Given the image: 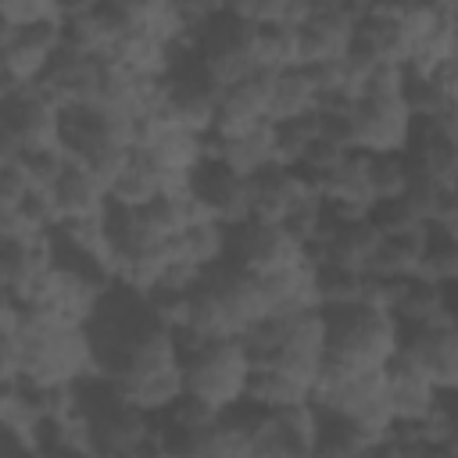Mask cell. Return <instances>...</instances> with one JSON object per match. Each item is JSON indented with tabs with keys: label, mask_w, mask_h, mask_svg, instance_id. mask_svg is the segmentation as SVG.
<instances>
[{
	"label": "cell",
	"mask_w": 458,
	"mask_h": 458,
	"mask_svg": "<svg viewBox=\"0 0 458 458\" xmlns=\"http://www.w3.org/2000/svg\"><path fill=\"white\" fill-rule=\"evenodd\" d=\"M318 104V89L311 82V75L304 72V64L283 68L272 79V104H268V122H283V118H297V114H311Z\"/></svg>",
	"instance_id": "obj_23"
},
{
	"label": "cell",
	"mask_w": 458,
	"mask_h": 458,
	"mask_svg": "<svg viewBox=\"0 0 458 458\" xmlns=\"http://www.w3.org/2000/svg\"><path fill=\"white\" fill-rule=\"evenodd\" d=\"M422 247H426V225L411 229V233H401V236H383V243L376 247V254L369 261V272L379 276V279L415 276L419 261H422Z\"/></svg>",
	"instance_id": "obj_24"
},
{
	"label": "cell",
	"mask_w": 458,
	"mask_h": 458,
	"mask_svg": "<svg viewBox=\"0 0 458 458\" xmlns=\"http://www.w3.org/2000/svg\"><path fill=\"white\" fill-rule=\"evenodd\" d=\"M379 447V429L354 415L315 404V447L311 458H369Z\"/></svg>",
	"instance_id": "obj_15"
},
{
	"label": "cell",
	"mask_w": 458,
	"mask_h": 458,
	"mask_svg": "<svg viewBox=\"0 0 458 458\" xmlns=\"http://www.w3.org/2000/svg\"><path fill=\"white\" fill-rule=\"evenodd\" d=\"M172 336H175V347H179L186 394L208 401L218 411L243 401L247 379H250V354H247L240 336L204 340L186 326L172 329Z\"/></svg>",
	"instance_id": "obj_2"
},
{
	"label": "cell",
	"mask_w": 458,
	"mask_h": 458,
	"mask_svg": "<svg viewBox=\"0 0 458 458\" xmlns=\"http://www.w3.org/2000/svg\"><path fill=\"white\" fill-rule=\"evenodd\" d=\"M386 311L397 326H433L447 315V286L429 283L422 276H404L386 283Z\"/></svg>",
	"instance_id": "obj_16"
},
{
	"label": "cell",
	"mask_w": 458,
	"mask_h": 458,
	"mask_svg": "<svg viewBox=\"0 0 458 458\" xmlns=\"http://www.w3.org/2000/svg\"><path fill=\"white\" fill-rule=\"evenodd\" d=\"M369 458H404V454H397V451H390V447H383V444H379V447H376Z\"/></svg>",
	"instance_id": "obj_37"
},
{
	"label": "cell",
	"mask_w": 458,
	"mask_h": 458,
	"mask_svg": "<svg viewBox=\"0 0 458 458\" xmlns=\"http://www.w3.org/2000/svg\"><path fill=\"white\" fill-rule=\"evenodd\" d=\"M372 225L383 233V236H401V233H411V229H422V218L419 211L408 204V197H397V200H379L372 208Z\"/></svg>",
	"instance_id": "obj_30"
},
{
	"label": "cell",
	"mask_w": 458,
	"mask_h": 458,
	"mask_svg": "<svg viewBox=\"0 0 458 458\" xmlns=\"http://www.w3.org/2000/svg\"><path fill=\"white\" fill-rule=\"evenodd\" d=\"M311 279H315V308L318 311L365 304V283H369L365 272L340 268V265H315Z\"/></svg>",
	"instance_id": "obj_25"
},
{
	"label": "cell",
	"mask_w": 458,
	"mask_h": 458,
	"mask_svg": "<svg viewBox=\"0 0 458 458\" xmlns=\"http://www.w3.org/2000/svg\"><path fill=\"white\" fill-rule=\"evenodd\" d=\"M186 47L197 54V61L218 86H229L258 68V25L240 18L233 4H218L208 21H200V29L186 39Z\"/></svg>",
	"instance_id": "obj_3"
},
{
	"label": "cell",
	"mask_w": 458,
	"mask_h": 458,
	"mask_svg": "<svg viewBox=\"0 0 458 458\" xmlns=\"http://www.w3.org/2000/svg\"><path fill=\"white\" fill-rule=\"evenodd\" d=\"M186 190L204 218L222 225H240L250 218V175L236 172L225 161L200 157L197 168L186 175Z\"/></svg>",
	"instance_id": "obj_6"
},
{
	"label": "cell",
	"mask_w": 458,
	"mask_h": 458,
	"mask_svg": "<svg viewBox=\"0 0 458 458\" xmlns=\"http://www.w3.org/2000/svg\"><path fill=\"white\" fill-rule=\"evenodd\" d=\"M168 186H172L168 172L161 168V161L154 157V150L140 143V147L129 150L122 172H118L114 182L107 186V197L118 200V204H129V208H143L147 200H154V197H157L161 190H168Z\"/></svg>",
	"instance_id": "obj_18"
},
{
	"label": "cell",
	"mask_w": 458,
	"mask_h": 458,
	"mask_svg": "<svg viewBox=\"0 0 458 458\" xmlns=\"http://www.w3.org/2000/svg\"><path fill=\"white\" fill-rule=\"evenodd\" d=\"M150 426L161 433L172 458H240V440L222 422V415L197 429H161L154 419H150Z\"/></svg>",
	"instance_id": "obj_20"
},
{
	"label": "cell",
	"mask_w": 458,
	"mask_h": 458,
	"mask_svg": "<svg viewBox=\"0 0 458 458\" xmlns=\"http://www.w3.org/2000/svg\"><path fill=\"white\" fill-rule=\"evenodd\" d=\"M29 179L18 161H0V211H14L29 197Z\"/></svg>",
	"instance_id": "obj_32"
},
{
	"label": "cell",
	"mask_w": 458,
	"mask_h": 458,
	"mask_svg": "<svg viewBox=\"0 0 458 458\" xmlns=\"http://www.w3.org/2000/svg\"><path fill=\"white\" fill-rule=\"evenodd\" d=\"M397 354L415 361L437 390H458V322L397 326Z\"/></svg>",
	"instance_id": "obj_7"
},
{
	"label": "cell",
	"mask_w": 458,
	"mask_h": 458,
	"mask_svg": "<svg viewBox=\"0 0 458 458\" xmlns=\"http://www.w3.org/2000/svg\"><path fill=\"white\" fill-rule=\"evenodd\" d=\"M315 190L304 182V175L297 168H286V165H265L250 175V218L254 222H272V225H283L286 215L304 200L311 197Z\"/></svg>",
	"instance_id": "obj_14"
},
{
	"label": "cell",
	"mask_w": 458,
	"mask_h": 458,
	"mask_svg": "<svg viewBox=\"0 0 458 458\" xmlns=\"http://www.w3.org/2000/svg\"><path fill=\"white\" fill-rule=\"evenodd\" d=\"M107 458H136L132 451H122V454H107Z\"/></svg>",
	"instance_id": "obj_38"
},
{
	"label": "cell",
	"mask_w": 458,
	"mask_h": 458,
	"mask_svg": "<svg viewBox=\"0 0 458 458\" xmlns=\"http://www.w3.org/2000/svg\"><path fill=\"white\" fill-rule=\"evenodd\" d=\"M351 118H354L358 150L365 154L404 150L411 122H415L401 93H358Z\"/></svg>",
	"instance_id": "obj_8"
},
{
	"label": "cell",
	"mask_w": 458,
	"mask_h": 458,
	"mask_svg": "<svg viewBox=\"0 0 458 458\" xmlns=\"http://www.w3.org/2000/svg\"><path fill=\"white\" fill-rule=\"evenodd\" d=\"M225 258V225L211 218L190 222L179 236H172V261L190 265V268H211Z\"/></svg>",
	"instance_id": "obj_22"
},
{
	"label": "cell",
	"mask_w": 458,
	"mask_h": 458,
	"mask_svg": "<svg viewBox=\"0 0 458 458\" xmlns=\"http://www.w3.org/2000/svg\"><path fill=\"white\" fill-rule=\"evenodd\" d=\"M50 200H54L57 222H64V218H89V215H100L104 211L107 186L89 168L68 161V168L61 172V179L50 190Z\"/></svg>",
	"instance_id": "obj_19"
},
{
	"label": "cell",
	"mask_w": 458,
	"mask_h": 458,
	"mask_svg": "<svg viewBox=\"0 0 458 458\" xmlns=\"http://www.w3.org/2000/svg\"><path fill=\"white\" fill-rule=\"evenodd\" d=\"M4 458H47L39 451L36 440H18V437H4Z\"/></svg>",
	"instance_id": "obj_34"
},
{
	"label": "cell",
	"mask_w": 458,
	"mask_h": 458,
	"mask_svg": "<svg viewBox=\"0 0 458 458\" xmlns=\"http://www.w3.org/2000/svg\"><path fill=\"white\" fill-rule=\"evenodd\" d=\"M47 147H61V111L36 86L0 93V161Z\"/></svg>",
	"instance_id": "obj_4"
},
{
	"label": "cell",
	"mask_w": 458,
	"mask_h": 458,
	"mask_svg": "<svg viewBox=\"0 0 458 458\" xmlns=\"http://www.w3.org/2000/svg\"><path fill=\"white\" fill-rule=\"evenodd\" d=\"M404 157L415 179H429L440 186H458V132H451L440 118H415Z\"/></svg>",
	"instance_id": "obj_10"
},
{
	"label": "cell",
	"mask_w": 458,
	"mask_h": 458,
	"mask_svg": "<svg viewBox=\"0 0 458 458\" xmlns=\"http://www.w3.org/2000/svg\"><path fill=\"white\" fill-rule=\"evenodd\" d=\"M315 140H318V114L315 111L272 122V161L286 165V168H297Z\"/></svg>",
	"instance_id": "obj_26"
},
{
	"label": "cell",
	"mask_w": 458,
	"mask_h": 458,
	"mask_svg": "<svg viewBox=\"0 0 458 458\" xmlns=\"http://www.w3.org/2000/svg\"><path fill=\"white\" fill-rule=\"evenodd\" d=\"M369 179H372V193H376V204H379V200L404 197L415 175L408 168L404 150H383V154H369Z\"/></svg>",
	"instance_id": "obj_28"
},
{
	"label": "cell",
	"mask_w": 458,
	"mask_h": 458,
	"mask_svg": "<svg viewBox=\"0 0 458 458\" xmlns=\"http://www.w3.org/2000/svg\"><path fill=\"white\" fill-rule=\"evenodd\" d=\"M315 383L286 372L283 365H250V379H247V401L276 411V408H293V404H311Z\"/></svg>",
	"instance_id": "obj_21"
},
{
	"label": "cell",
	"mask_w": 458,
	"mask_h": 458,
	"mask_svg": "<svg viewBox=\"0 0 458 458\" xmlns=\"http://www.w3.org/2000/svg\"><path fill=\"white\" fill-rule=\"evenodd\" d=\"M47 458H100L89 444H50V447H39Z\"/></svg>",
	"instance_id": "obj_35"
},
{
	"label": "cell",
	"mask_w": 458,
	"mask_h": 458,
	"mask_svg": "<svg viewBox=\"0 0 458 458\" xmlns=\"http://www.w3.org/2000/svg\"><path fill=\"white\" fill-rule=\"evenodd\" d=\"M440 404H444V415H447V440H444V451L451 458H458V390H440Z\"/></svg>",
	"instance_id": "obj_33"
},
{
	"label": "cell",
	"mask_w": 458,
	"mask_h": 458,
	"mask_svg": "<svg viewBox=\"0 0 458 458\" xmlns=\"http://www.w3.org/2000/svg\"><path fill=\"white\" fill-rule=\"evenodd\" d=\"M326 318V351L318 376H347L383 369L397 354V322L390 311L372 304L329 308Z\"/></svg>",
	"instance_id": "obj_1"
},
{
	"label": "cell",
	"mask_w": 458,
	"mask_h": 458,
	"mask_svg": "<svg viewBox=\"0 0 458 458\" xmlns=\"http://www.w3.org/2000/svg\"><path fill=\"white\" fill-rule=\"evenodd\" d=\"M225 261L254 276H272L304 265V247L283 225L247 218L240 225H225Z\"/></svg>",
	"instance_id": "obj_5"
},
{
	"label": "cell",
	"mask_w": 458,
	"mask_h": 458,
	"mask_svg": "<svg viewBox=\"0 0 458 458\" xmlns=\"http://www.w3.org/2000/svg\"><path fill=\"white\" fill-rule=\"evenodd\" d=\"M14 161L21 165V172H25L29 186H32L36 193H50V190H54V182L61 179V172L68 168V154H64L61 147L29 150V154H21V157H14Z\"/></svg>",
	"instance_id": "obj_29"
},
{
	"label": "cell",
	"mask_w": 458,
	"mask_h": 458,
	"mask_svg": "<svg viewBox=\"0 0 458 458\" xmlns=\"http://www.w3.org/2000/svg\"><path fill=\"white\" fill-rule=\"evenodd\" d=\"M272 79L276 72L268 68H254L243 79L222 86L218 93V114H215V129L225 136L247 132L261 122H268V104H272Z\"/></svg>",
	"instance_id": "obj_12"
},
{
	"label": "cell",
	"mask_w": 458,
	"mask_h": 458,
	"mask_svg": "<svg viewBox=\"0 0 458 458\" xmlns=\"http://www.w3.org/2000/svg\"><path fill=\"white\" fill-rule=\"evenodd\" d=\"M64 4H43V0H4L0 4V25H39V21H61Z\"/></svg>",
	"instance_id": "obj_31"
},
{
	"label": "cell",
	"mask_w": 458,
	"mask_h": 458,
	"mask_svg": "<svg viewBox=\"0 0 458 458\" xmlns=\"http://www.w3.org/2000/svg\"><path fill=\"white\" fill-rule=\"evenodd\" d=\"M415 276L440 283V286H458V233L426 225V247H422V261Z\"/></svg>",
	"instance_id": "obj_27"
},
{
	"label": "cell",
	"mask_w": 458,
	"mask_h": 458,
	"mask_svg": "<svg viewBox=\"0 0 458 458\" xmlns=\"http://www.w3.org/2000/svg\"><path fill=\"white\" fill-rule=\"evenodd\" d=\"M315 447V404L276 408L243 440L240 458H311Z\"/></svg>",
	"instance_id": "obj_9"
},
{
	"label": "cell",
	"mask_w": 458,
	"mask_h": 458,
	"mask_svg": "<svg viewBox=\"0 0 458 458\" xmlns=\"http://www.w3.org/2000/svg\"><path fill=\"white\" fill-rule=\"evenodd\" d=\"M361 4H311V14L301 25V64L344 61Z\"/></svg>",
	"instance_id": "obj_11"
},
{
	"label": "cell",
	"mask_w": 458,
	"mask_h": 458,
	"mask_svg": "<svg viewBox=\"0 0 458 458\" xmlns=\"http://www.w3.org/2000/svg\"><path fill=\"white\" fill-rule=\"evenodd\" d=\"M411 458H451L444 447H422L419 454H411Z\"/></svg>",
	"instance_id": "obj_36"
},
{
	"label": "cell",
	"mask_w": 458,
	"mask_h": 458,
	"mask_svg": "<svg viewBox=\"0 0 458 458\" xmlns=\"http://www.w3.org/2000/svg\"><path fill=\"white\" fill-rule=\"evenodd\" d=\"M383 379H386V404L394 419H422L440 401V390L429 383V376L404 354H394L383 365Z\"/></svg>",
	"instance_id": "obj_17"
},
{
	"label": "cell",
	"mask_w": 458,
	"mask_h": 458,
	"mask_svg": "<svg viewBox=\"0 0 458 458\" xmlns=\"http://www.w3.org/2000/svg\"><path fill=\"white\" fill-rule=\"evenodd\" d=\"M54 272V243L47 236H25V240H4L0 243V276H4V297L25 304L43 279Z\"/></svg>",
	"instance_id": "obj_13"
}]
</instances>
